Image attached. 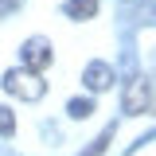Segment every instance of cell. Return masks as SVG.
I'll return each instance as SVG.
<instances>
[{
    "instance_id": "30bf717a",
    "label": "cell",
    "mask_w": 156,
    "mask_h": 156,
    "mask_svg": "<svg viewBox=\"0 0 156 156\" xmlns=\"http://www.w3.org/2000/svg\"><path fill=\"white\" fill-rule=\"evenodd\" d=\"M16 8H20V0H0V16H12Z\"/></svg>"
},
{
    "instance_id": "8992f818",
    "label": "cell",
    "mask_w": 156,
    "mask_h": 156,
    "mask_svg": "<svg viewBox=\"0 0 156 156\" xmlns=\"http://www.w3.org/2000/svg\"><path fill=\"white\" fill-rule=\"evenodd\" d=\"M113 136H117V125H105V129H101V133L90 140V148H86L82 156H105V148L113 144Z\"/></svg>"
},
{
    "instance_id": "6da1fadb",
    "label": "cell",
    "mask_w": 156,
    "mask_h": 156,
    "mask_svg": "<svg viewBox=\"0 0 156 156\" xmlns=\"http://www.w3.org/2000/svg\"><path fill=\"white\" fill-rule=\"evenodd\" d=\"M0 86H4V94L20 98V101H39V98L47 94V82H43V74H39V70H27V66L4 70Z\"/></svg>"
},
{
    "instance_id": "3957f363",
    "label": "cell",
    "mask_w": 156,
    "mask_h": 156,
    "mask_svg": "<svg viewBox=\"0 0 156 156\" xmlns=\"http://www.w3.org/2000/svg\"><path fill=\"white\" fill-rule=\"evenodd\" d=\"M51 58H55V47H51V39L47 35H31L23 47H20V62L27 66V70H47L51 66Z\"/></svg>"
},
{
    "instance_id": "5b68a950",
    "label": "cell",
    "mask_w": 156,
    "mask_h": 156,
    "mask_svg": "<svg viewBox=\"0 0 156 156\" xmlns=\"http://www.w3.org/2000/svg\"><path fill=\"white\" fill-rule=\"evenodd\" d=\"M62 12L70 20H94L98 16V0H62Z\"/></svg>"
},
{
    "instance_id": "ba28073f",
    "label": "cell",
    "mask_w": 156,
    "mask_h": 156,
    "mask_svg": "<svg viewBox=\"0 0 156 156\" xmlns=\"http://www.w3.org/2000/svg\"><path fill=\"white\" fill-rule=\"evenodd\" d=\"M0 136H4V140L16 136V113H12L8 105H0Z\"/></svg>"
},
{
    "instance_id": "8fae6325",
    "label": "cell",
    "mask_w": 156,
    "mask_h": 156,
    "mask_svg": "<svg viewBox=\"0 0 156 156\" xmlns=\"http://www.w3.org/2000/svg\"><path fill=\"white\" fill-rule=\"evenodd\" d=\"M121 4H133V0H121Z\"/></svg>"
},
{
    "instance_id": "277c9868",
    "label": "cell",
    "mask_w": 156,
    "mask_h": 156,
    "mask_svg": "<svg viewBox=\"0 0 156 156\" xmlns=\"http://www.w3.org/2000/svg\"><path fill=\"white\" fill-rule=\"evenodd\" d=\"M113 66L109 62H101V58H94V62H86V70H82V82H86V90L90 94H105L109 86H113Z\"/></svg>"
},
{
    "instance_id": "9c48e42d",
    "label": "cell",
    "mask_w": 156,
    "mask_h": 156,
    "mask_svg": "<svg viewBox=\"0 0 156 156\" xmlns=\"http://www.w3.org/2000/svg\"><path fill=\"white\" fill-rule=\"evenodd\" d=\"M136 20H140V23H148V27H156V0H148V4H140V12H136Z\"/></svg>"
},
{
    "instance_id": "52a82bcc",
    "label": "cell",
    "mask_w": 156,
    "mask_h": 156,
    "mask_svg": "<svg viewBox=\"0 0 156 156\" xmlns=\"http://www.w3.org/2000/svg\"><path fill=\"white\" fill-rule=\"evenodd\" d=\"M66 113L74 117V121H86V117L94 113V98H70L66 101Z\"/></svg>"
},
{
    "instance_id": "7a4b0ae2",
    "label": "cell",
    "mask_w": 156,
    "mask_h": 156,
    "mask_svg": "<svg viewBox=\"0 0 156 156\" xmlns=\"http://www.w3.org/2000/svg\"><path fill=\"white\" fill-rule=\"evenodd\" d=\"M152 105H156V90H152V82L144 74H136L125 82V94H121V109L129 117H140V113H152Z\"/></svg>"
}]
</instances>
